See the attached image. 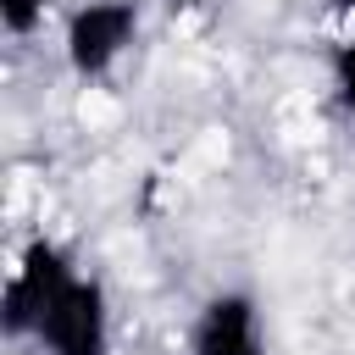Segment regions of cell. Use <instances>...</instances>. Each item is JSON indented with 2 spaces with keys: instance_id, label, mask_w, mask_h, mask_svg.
<instances>
[{
  "instance_id": "6da1fadb",
  "label": "cell",
  "mask_w": 355,
  "mask_h": 355,
  "mask_svg": "<svg viewBox=\"0 0 355 355\" xmlns=\"http://www.w3.org/2000/svg\"><path fill=\"white\" fill-rule=\"evenodd\" d=\"M72 277H78V266H72V255H67L55 239H28L22 255H17V266H11V277H6V300H0L6 333H11V338H33L44 305H50Z\"/></svg>"
},
{
  "instance_id": "7a4b0ae2",
  "label": "cell",
  "mask_w": 355,
  "mask_h": 355,
  "mask_svg": "<svg viewBox=\"0 0 355 355\" xmlns=\"http://www.w3.org/2000/svg\"><path fill=\"white\" fill-rule=\"evenodd\" d=\"M133 39H139V6L133 0H89L67 17L61 50H67V67L78 78H105L128 55Z\"/></svg>"
},
{
  "instance_id": "3957f363",
  "label": "cell",
  "mask_w": 355,
  "mask_h": 355,
  "mask_svg": "<svg viewBox=\"0 0 355 355\" xmlns=\"http://www.w3.org/2000/svg\"><path fill=\"white\" fill-rule=\"evenodd\" d=\"M44 355H105L111 349V311H105V288L100 277H72L39 316V333Z\"/></svg>"
},
{
  "instance_id": "277c9868",
  "label": "cell",
  "mask_w": 355,
  "mask_h": 355,
  "mask_svg": "<svg viewBox=\"0 0 355 355\" xmlns=\"http://www.w3.org/2000/svg\"><path fill=\"white\" fill-rule=\"evenodd\" d=\"M189 355H266L261 311L244 288H222L200 305L189 327Z\"/></svg>"
},
{
  "instance_id": "5b68a950",
  "label": "cell",
  "mask_w": 355,
  "mask_h": 355,
  "mask_svg": "<svg viewBox=\"0 0 355 355\" xmlns=\"http://www.w3.org/2000/svg\"><path fill=\"white\" fill-rule=\"evenodd\" d=\"M44 6L50 0H0V28L11 39H28V33L44 28Z\"/></svg>"
},
{
  "instance_id": "8992f818",
  "label": "cell",
  "mask_w": 355,
  "mask_h": 355,
  "mask_svg": "<svg viewBox=\"0 0 355 355\" xmlns=\"http://www.w3.org/2000/svg\"><path fill=\"white\" fill-rule=\"evenodd\" d=\"M327 67H333V89H338V100L355 111V28L333 44V55H327Z\"/></svg>"
},
{
  "instance_id": "52a82bcc",
  "label": "cell",
  "mask_w": 355,
  "mask_h": 355,
  "mask_svg": "<svg viewBox=\"0 0 355 355\" xmlns=\"http://www.w3.org/2000/svg\"><path fill=\"white\" fill-rule=\"evenodd\" d=\"M172 11H183V17H194V11H211V6H222V0H166Z\"/></svg>"
}]
</instances>
